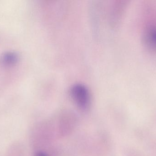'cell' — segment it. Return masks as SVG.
Returning <instances> with one entry per match:
<instances>
[{
  "label": "cell",
  "instance_id": "obj_1",
  "mask_svg": "<svg viewBox=\"0 0 156 156\" xmlns=\"http://www.w3.org/2000/svg\"><path fill=\"white\" fill-rule=\"evenodd\" d=\"M70 93L73 100L80 109L84 110L88 109L90 98L86 86L81 83L74 84L70 89Z\"/></svg>",
  "mask_w": 156,
  "mask_h": 156
},
{
  "label": "cell",
  "instance_id": "obj_2",
  "mask_svg": "<svg viewBox=\"0 0 156 156\" xmlns=\"http://www.w3.org/2000/svg\"><path fill=\"white\" fill-rule=\"evenodd\" d=\"M143 40L146 47L156 53V24L150 23L146 25L143 33Z\"/></svg>",
  "mask_w": 156,
  "mask_h": 156
},
{
  "label": "cell",
  "instance_id": "obj_3",
  "mask_svg": "<svg viewBox=\"0 0 156 156\" xmlns=\"http://www.w3.org/2000/svg\"><path fill=\"white\" fill-rule=\"evenodd\" d=\"M35 156H47L44 153H43V152H38L35 155Z\"/></svg>",
  "mask_w": 156,
  "mask_h": 156
}]
</instances>
